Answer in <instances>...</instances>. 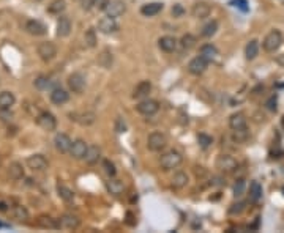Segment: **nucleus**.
<instances>
[{"instance_id":"f704fd0d","label":"nucleus","mask_w":284,"mask_h":233,"mask_svg":"<svg viewBox=\"0 0 284 233\" xmlns=\"http://www.w3.org/2000/svg\"><path fill=\"white\" fill-rule=\"evenodd\" d=\"M11 216L16 219V221H27L29 219V210L22 205H16L11 208Z\"/></svg>"},{"instance_id":"2f4dec72","label":"nucleus","mask_w":284,"mask_h":233,"mask_svg":"<svg viewBox=\"0 0 284 233\" xmlns=\"http://www.w3.org/2000/svg\"><path fill=\"white\" fill-rule=\"evenodd\" d=\"M259 41L258 39H251V41H248V44L245 46V57H246V60H254L256 57L259 55Z\"/></svg>"},{"instance_id":"473e14b6","label":"nucleus","mask_w":284,"mask_h":233,"mask_svg":"<svg viewBox=\"0 0 284 233\" xmlns=\"http://www.w3.org/2000/svg\"><path fill=\"white\" fill-rule=\"evenodd\" d=\"M201 57H204L205 60H208V62H212V60H215L216 57H218V49H216V46L213 44H204L201 48Z\"/></svg>"},{"instance_id":"aec40b11","label":"nucleus","mask_w":284,"mask_h":233,"mask_svg":"<svg viewBox=\"0 0 284 233\" xmlns=\"http://www.w3.org/2000/svg\"><path fill=\"white\" fill-rule=\"evenodd\" d=\"M163 8H164V5L161 2H150V3H145L141 6V15L145 18H152L163 11Z\"/></svg>"},{"instance_id":"5701e85b","label":"nucleus","mask_w":284,"mask_h":233,"mask_svg":"<svg viewBox=\"0 0 284 233\" xmlns=\"http://www.w3.org/2000/svg\"><path fill=\"white\" fill-rule=\"evenodd\" d=\"M152 91V84L150 81H142L139 82L133 90V98L134 99H144L148 96V93Z\"/></svg>"},{"instance_id":"c756f323","label":"nucleus","mask_w":284,"mask_h":233,"mask_svg":"<svg viewBox=\"0 0 284 233\" xmlns=\"http://www.w3.org/2000/svg\"><path fill=\"white\" fill-rule=\"evenodd\" d=\"M188 183H189V178L185 172H177V174H174L171 179V184L174 189H183L188 186Z\"/></svg>"},{"instance_id":"de8ad7c7","label":"nucleus","mask_w":284,"mask_h":233,"mask_svg":"<svg viewBox=\"0 0 284 233\" xmlns=\"http://www.w3.org/2000/svg\"><path fill=\"white\" fill-rule=\"evenodd\" d=\"M109 2H111V0H93V6L97 10H100V11H104L106 6L109 5Z\"/></svg>"},{"instance_id":"49530a36","label":"nucleus","mask_w":284,"mask_h":233,"mask_svg":"<svg viewBox=\"0 0 284 233\" xmlns=\"http://www.w3.org/2000/svg\"><path fill=\"white\" fill-rule=\"evenodd\" d=\"M0 120H2V122H11L13 120V114L10 112V109H0Z\"/></svg>"},{"instance_id":"37998d69","label":"nucleus","mask_w":284,"mask_h":233,"mask_svg":"<svg viewBox=\"0 0 284 233\" xmlns=\"http://www.w3.org/2000/svg\"><path fill=\"white\" fill-rule=\"evenodd\" d=\"M246 208V203L245 202H237V203H232L231 208H229V215H242L243 211Z\"/></svg>"},{"instance_id":"f257e3e1","label":"nucleus","mask_w":284,"mask_h":233,"mask_svg":"<svg viewBox=\"0 0 284 233\" xmlns=\"http://www.w3.org/2000/svg\"><path fill=\"white\" fill-rule=\"evenodd\" d=\"M283 33L280 30H270L265 38H264V41H262V48L265 52H276L280 48H281V44H283Z\"/></svg>"},{"instance_id":"7ed1b4c3","label":"nucleus","mask_w":284,"mask_h":233,"mask_svg":"<svg viewBox=\"0 0 284 233\" xmlns=\"http://www.w3.org/2000/svg\"><path fill=\"white\" fill-rule=\"evenodd\" d=\"M166 145H167V137H166L164 132H161V131L152 132L147 139V148L153 153L163 151L166 148Z\"/></svg>"},{"instance_id":"3c124183","label":"nucleus","mask_w":284,"mask_h":233,"mask_svg":"<svg viewBox=\"0 0 284 233\" xmlns=\"http://www.w3.org/2000/svg\"><path fill=\"white\" fill-rule=\"evenodd\" d=\"M81 3H82L84 10H90L93 6V0H81Z\"/></svg>"},{"instance_id":"8fccbe9b","label":"nucleus","mask_w":284,"mask_h":233,"mask_svg":"<svg viewBox=\"0 0 284 233\" xmlns=\"http://www.w3.org/2000/svg\"><path fill=\"white\" fill-rule=\"evenodd\" d=\"M185 13V10H183V6L182 5H174L172 6V15H174V18H180L182 15Z\"/></svg>"},{"instance_id":"e433bc0d","label":"nucleus","mask_w":284,"mask_h":233,"mask_svg":"<svg viewBox=\"0 0 284 233\" xmlns=\"http://www.w3.org/2000/svg\"><path fill=\"white\" fill-rule=\"evenodd\" d=\"M196 43H198V39H196L194 35H191V33H186V35L182 36L180 39V46H182V49H185V51H189V49H193Z\"/></svg>"},{"instance_id":"4468645a","label":"nucleus","mask_w":284,"mask_h":233,"mask_svg":"<svg viewBox=\"0 0 284 233\" xmlns=\"http://www.w3.org/2000/svg\"><path fill=\"white\" fill-rule=\"evenodd\" d=\"M57 221H59V229L62 230H76L81 225V219L74 215H63Z\"/></svg>"},{"instance_id":"423d86ee","label":"nucleus","mask_w":284,"mask_h":233,"mask_svg":"<svg viewBox=\"0 0 284 233\" xmlns=\"http://www.w3.org/2000/svg\"><path fill=\"white\" fill-rule=\"evenodd\" d=\"M37 125L40 126L41 129L47 131V132H52L57 129V118L54 117L51 112H40L38 117H37Z\"/></svg>"},{"instance_id":"7c9ffc66","label":"nucleus","mask_w":284,"mask_h":233,"mask_svg":"<svg viewBox=\"0 0 284 233\" xmlns=\"http://www.w3.org/2000/svg\"><path fill=\"white\" fill-rule=\"evenodd\" d=\"M25 175V172H24V167H22V164L21 162H11L10 164V167H8V177L11 179H15V181H19V179H22Z\"/></svg>"},{"instance_id":"dca6fc26","label":"nucleus","mask_w":284,"mask_h":233,"mask_svg":"<svg viewBox=\"0 0 284 233\" xmlns=\"http://www.w3.org/2000/svg\"><path fill=\"white\" fill-rule=\"evenodd\" d=\"M106 15L111 18H119L126 11V3L123 0H111L109 5L106 6Z\"/></svg>"},{"instance_id":"a878e982","label":"nucleus","mask_w":284,"mask_h":233,"mask_svg":"<svg viewBox=\"0 0 284 233\" xmlns=\"http://www.w3.org/2000/svg\"><path fill=\"white\" fill-rule=\"evenodd\" d=\"M37 224H38V227L47 229V230H56V229H59V221H57V219H54V217L47 216V215L38 216Z\"/></svg>"},{"instance_id":"bb28decb","label":"nucleus","mask_w":284,"mask_h":233,"mask_svg":"<svg viewBox=\"0 0 284 233\" xmlns=\"http://www.w3.org/2000/svg\"><path fill=\"white\" fill-rule=\"evenodd\" d=\"M100 158H101V148L98 145H89V150H87L85 153V162L89 164V165H93V164H97L100 161Z\"/></svg>"},{"instance_id":"4be33fe9","label":"nucleus","mask_w":284,"mask_h":233,"mask_svg":"<svg viewBox=\"0 0 284 233\" xmlns=\"http://www.w3.org/2000/svg\"><path fill=\"white\" fill-rule=\"evenodd\" d=\"M229 128L232 131L235 129H243L246 128V117L243 112H235L231 117H229Z\"/></svg>"},{"instance_id":"6e6552de","label":"nucleus","mask_w":284,"mask_h":233,"mask_svg":"<svg viewBox=\"0 0 284 233\" xmlns=\"http://www.w3.org/2000/svg\"><path fill=\"white\" fill-rule=\"evenodd\" d=\"M98 32L104 33V35H112V33H117L119 32V24L116 21V18H111V16H104L101 18L98 21V25H97Z\"/></svg>"},{"instance_id":"1a4fd4ad","label":"nucleus","mask_w":284,"mask_h":233,"mask_svg":"<svg viewBox=\"0 0 284 233\" xmlns=\"http://www.w3.org/2000/svg\"><path fill=\"white\" fill-rule=\"evenodd\" d=\"M37 52L43 62H51V60L57 55V46L52 41H43L38 44Z\"/></svg>"},{"instance_id":"ea45409f","label":"nucleus","mask_w":284,"mask_h":233,"mask_svg":"<svg viewBox=\"0 0 284 233\" xmlns=\"http://www.w3.org/2000/svg\"><path fill=\"white\" fill-rule=\"evenodd\" d=\"M33 85H35L38 90H47V89L52 87V82H51V79L47 77V76H40V77L35 79Z\"/></svg>"},{"instance_id":"393cba45","label":"nucleus","mask_w":284,"mask_h":233,"mask_svg":"<svg viewBox=\"0 0 284 233\" xmlns=\"http://www.w3.org/2000/svg\"><path fill=\"white\" fill-rule=\"evenodd\" d=\"M106 188L112 196H122L125 192V184L114 177H109V179L106 181Z\"/></svg>"},{"instance_id":"6ab92c4d","label":"nucleus","mask_w":284,"mask_h":233,"mask_svg":"<svg viewBox=\"0 0 284 233\" xmlns=\"http://www.w3.org/2000/svg\"><path fill=\"white\" fill-rule=\"evenodd\" d=\"M51 103L52 104H56V106H63L70 101V93L63 90V89H60V87H56L52 91H51Z\"/></svg>"},{"instance_id":"ddd939ff","label":"nucleus","mask_w":284,"mask_h":233,"mask_svg":"<svg viewBox=\"0 0 284 233\" xmlns=\"http://www.w3.org/2000/svg\"><path fill=\"white\" fill-rule=\"evenodd\" d=\"M71 145H73V141L70 139V136L63 134V132H59V134L54 137V146H56V150L59 153H62V155L70 153Z\"/></svg>"},{"instance_id":"9d476101","label":"nucleus","mask_w":284,"mask_h":233,"mask_svg":"<svg viewBox=\"0 0 284 233\" xmlns=\"http://www.w3.org/2000/svg\"><path fill=\"white\" fill-rule=\"evenodd\" d=\"M66 82H68V89L73 93H78V95H81L85 89V76L82 72H73V74L68 76Z\"/></svg>"},{"instance_id":"a19ab883","label":"nucleus","mask_w":284,"mask_h":233,"mask_svg":"<svg viewBox=\"0 0 284 233\" xmlns=\"http://www.w3.org/2000/svg\"><path fill=\"white\" fill-rule=\"evenodd\" d=\"M245 191H246V183H245V179H243V178L237 179L235 184H234V189H232L234 197H235V198L242 197L243 194H245Z\"/></svg>"},{"instance_id":"58836bf2","label":"nucleus","mask_w":284,"mask_h":233,"mask_svg":"<svg viewBox=\"0 0 284 233\" xmlns=\"http://www.w3.org/2000/svg\"><path fill=\"white\" fill-rule=\"evenodd\" d=\"M84 39H85V44L89 46V48H95L98 43V39H97V30H95L93 27H90L89 30H85V35H84Z\"/></svg>"},{"instance_id":"cd10ccee","label":"nucleus","mask_w":284,"mask_h":233,"mask_svg":"<svg viewBox=\"0 0 284 233\" xmlns=\"http://www.w3.org/2000/svg\"><path fill=\"white\" fill-rule=\"evenodd\" d=\"M16 103V96L13 91L5 90L0 93V109H11Z\"/></svg>"},{"instance_id":"4c0bfd02","label":"nucleus","mask_w":284,"mask_h":233,"mask_svg":"<svg viewBox=\"0 0 284 233\" xmlns=\"http://www.w3.org/2000/svg\"><path fill=\"white\" fill-rule=\"evenodd\" d=\"M216 32H218V22L210 21L208 24H205L204 27H202V36H204V38H212Z\"/></svg>"},{"instance_id":"c03bdc74","label":"nucleus","mask_w":284,"mask_h":233,"mask_svg":"<svg viewBox=\"0 0 284 233\" xmlns=\"http://www.w3.org/2000/svg\"><path fill=\"white\" fill-rule=\"evenodd\" d=\"M248 129L246 128H243V129H235L234 131V141L235 142H245L246 139H248Z\"/></svg>"},{"instance_id":"412c9836","label":"nucleus","mask_w":284,"mask_h":233,"mask_svg":"<svg viewBox=\"0 0 284 233\" xmlns=\"http://www.w3.org/2000/svg\"><path fill=\"white\" fill-rule=\"evenodd\" d=\"M177 46H179V41L171 35L161 36L158 39V48L163 52H174L175 49H177Z\"/></svg>"},{"instance_id":"c85d7f7f","label":"nucleus","mask_w":284,"mask_h":233,"mask_svg":"<svg viewBox=\"0 0 284 233\" xmlns=\"http://www.w3.org/2000/svg\"><path fill=\"white\" fill-rule=\"evenodd\" d=\"M262 194H264V191H262V186L259 181H251V184H249V202H253V203H258L261 198H262Z\"/></svg>"},{"instance_id":"864d4df0","label":"nucleus","mask_w":284,"mask_h":233,"mask_svg":"<svg viewBox=\"0 0 284 233\" xmlns=\"http://www.w3.org/2000/svg\"><path fill=\"white\" fill-rule=\"evenodd\" d=\"M0 167H2V158H0Z\"/></svg>"},{"instance_id":"2eb2a0df","label":"nucleus","mask_w":284,"mask_h":233,"mask_svg":"<svg viewBox=\"0 0 284 233\" xmlns=\"http://www.w3.org/2000/svg\"><path fill=\"white\" fill-rule=\"evenodd\" d=\"M27 165H29V169L35 170V172H43L47 169V159L43 156V155H32L25 159Z\"/></svg>"},{"instance_id":"72a5a7b5","label":"nucleus","mask_w":284,"mask_h":233,"mask_svg":"<svg viewBox=\"0 0 284 233\" xmlns=\"http://www.w3.org/2000/svg\"><path fill=\"white\" fill-rule=\"evenodd\" d=\"M57 194H59V197L62 198L63 202H66V203H70V202L74 200V191L70 189L68 186H65V184H59V186H57Z\"/></svg>"},{"instance_id":"20e7f679","label":"nucleus","mask_w":284,"mask_h":233,"mask_svg":"<svg viewBox=\"0 0 284 233\" xmlns=\"http://www.w3.org/2000/svg\"><path fill=\"white\" fill-rule=\"evenodd\" d=\"M136 110L144 117H152L160 110V103L150 98H144L136 104Z\"/></svg>"},{"instance_id":"a211bd4d","label":"nucleus","mask_w":284,"mask_h":233,"mask_svg":"<svg viewBox=\"0 0 284 233\" xmlns=\"http://www.w3.org/2000/svg\"><path fill=\"white\" fill-rule=\"evenodd\" d=\"M210 13H212V6L205 2H196L191 8V15L196 19H205L210 16Z\"/></svg>"},{"instance_id":"0eeeda50","label":"nucleus","mask_w":284,"mask_h":233,"mask_svg":"<svg viewBox=\"0 0 284 233\" xmlns=\"http://www.w3.org/2000/svg\"><path fill=\"white\" fill-rule=\"evenodd\" d=\"M70 120L74 123H78L81 126H92L95 122H97V115H95V112H90V110H85V112H71L68 114Z\"/></svg>"},{"instance_id":"09e8293b","label":"nucleus","mask_w":284,"mask_h":233,"mask_svg":"<svg viewBox=\"0 0 284 233\" xmlns=\"http://www.w3.org/2000/svg\"><path fill=\"white\" fill-rule=\"evenodd\" d=\"M116 131L117 132H125L126 131V125H125V122H123V118H117L116 120Z\"/></svg>"},{"instance_id":"5fc2aeb1","label":"nucleus","mask_w":284,"mask_h":233,"mask_svg":"<svg viewBox=\"0 0 284 233\" xmlns=\"http://www.w3.org/2000/svg\"><path fill=\"white\" fill-rule=\"evenodd\" d=\"M280 2H281V3H283V5H284V0H280Z\"/></svg>"},{"instance_id":"b1692460","label":"nucleus","mask_w":284,"mask_h":233,"mask_svg":"<svg viewBox=\"0 0 284 233\" xmlns=\"http://www.w3.org/2000/svg\"><path fill=\"white\" fill-rule=\"evenodd\" d=\"M57 36L60 38H66L71 33V21L70 18L66 16H60L57 21Z\"/></svg>"},{"instance_id":"f3484780","label":"nucleus","mask_w":284,"mask_h":233,"mask_svg":"<svg viewBox=\"0 0 284 233\" xmlns=\"http://www.w3.org/2000/svg\"><path fill=\"white\" fill-rule=\"evenodd\" d=\"M89 150V143L82 139H76L71 145V150H70V155L74 159H84L85 158V153Z\"/></svg>"},{"instance_id":"f8f14e48","label":"nucleus","mask_w":284,"mask_h":233,"mask_svg":"<svg viewBox=\"0 0 284 233\" xmlns=\"http://www.w3.org/2000/svg\"><path fill=\"white\" fill-rule=\"evenodd\" d=\"M208 68V60H205L204 57H194L191 62L188 63V71L194 76H201L204 74Z\"/></svg>"},{"instance_id":"c9c22d12","label":"nucleus","mask_w":284,"mask_h":233,"mask_svg":"<svg viewBox=\"0 0 284 233\" xmlns=\"http://www.w3.org/2000/svg\"><path fill=\"white\" fill-rule=\"evenodd\" d=\"M66 8V2L65 0H52L47 6V11L52 13V15H60V13H63Z\"/></svg>"},{"instance_id":"79ce46f5","label":"nucleus","mask_w":284,"mask_h":233,"mask_svg":"<svg viewBox=\"0 0 284 233\" xmlns=\"http://www.w3.org/2000/svg\"><path fill=\"white\" fill-rule=\"evenodd\" d=\"M103 169L107 174V177H116V174H117L116 164H114L112 161H109V159H104L103 161Z\"/></svg>"},{"instance_id":"603ef678","label":"nucleus","mask_w":284,"mask_h":233,"mask_svg":"<svg viewBox=\"0 0 284 233\" xmlns=\"http://www.w3.org/2000/svg\"><path fill=\"white\" fill-rule=\"evenodd\" d=\"M0 211H8V205H6L5 202H0Z\"/></svg>"},{"instance_id":"a18cd8bd","label":"nucleus","mask_w":284,"mask_h":233,"mask_svg":"<svg viewBox=\"0 0 284 233\" xmlns=\"http://www.w3.org/2000/svg\"><path fill=\"white\" fill-rule=\"evenodd\" d=\"M198 142H199V145L202 146V148H208V146L213 143V139L210 136H207V134H198Z\"/></svg>"},{"instance_id":"f03ea898","label":"nucleus","mask_w":284,"mask_h":233,"mask_svg":"<svg viewBox=\"0 0 284 233\" xmlns=\"http://www.w3.org/2000/svg\"><path fill=\"white\" fill-rule=\"evenodd\" d=\"M182 162H183V156H182V153L177 150H171V151L164 153L160 159V165L163 170H174V169H177Z\"/></svg>"},{"instance_id":"9b49d317","label":"nucleus","mask_w":284,"mask_h":233,"mask_svg":"<svg viewBox=\"0 0 284 233\" xmlns=\"http://www.w3.org/2000/svg\"><path fill=\"white\" fill-rule=\"evenodd\" d=\"M24 30L29 33V35L43 36V35H46L47 27L43 22L37 21V19H29V21H25V24H24Z\"/></svg>"},{"instance_id":"39448f33","label":"nucleus","mask_w":284,"mask_h":233,"mask_svg":"<svg viewBox=\"0 0 284 233\" xmlns=\"http://www.w3.org/2000/svg\"><path fill=\"white\" fill-rule=\"evenodd\" d=\"M216 169L220 172H224V174H232V172L237 170L239 167V162L235 161V158H232L231 155H220L216 158Z\"/></svg>"}]
</instances>
